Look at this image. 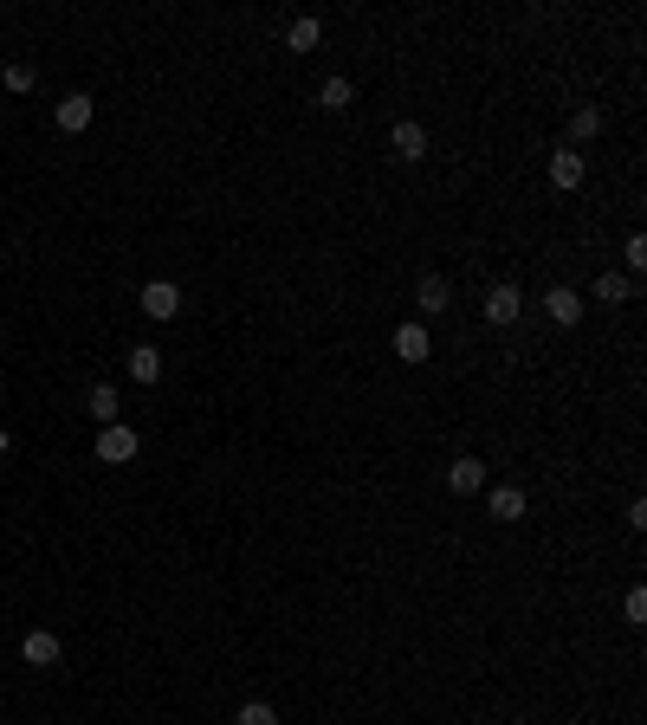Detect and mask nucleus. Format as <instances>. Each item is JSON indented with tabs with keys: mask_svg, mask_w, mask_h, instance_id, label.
Listing matches in <instances>:
<instances>
[{
	"mask_svg": "<svg viewBox=\"0 0 647 725\" xmlns=\"http://www.w3.org/2000/svg\"><path fill=\"white\" fill-rule=\"evenodd\" d=\"M622 609H628V622H647V590H628Z\"/></svg>",
	"mask_w": 647,
	"mask_h": 725,
	"instance_id": "obj_22",
	"label": "nucleus"
},
{
	"mask_svg": "<svg viewBox=\"0 0 647 725\" xmlns=\"http://www.w3.org/2000/svg\"><path fill=\"white\" fill-rule=\"evenodd\" d=\"M7 447H13V434H7V428H0V454H7Z\"/></svg>",
	"mask_w": 647,
	"mask_h": 725,
	"instance_id": "obj_23",
	"label": "nucleus"
},
{
	"mask_svg": "<svg viewBox=\"0 0 647 725\" xmlns=\"http://www.w3.org/2000/svg\"><path fill=\"white\" fill-rule=\"evenodd\" d=\"M447 486L453 492H486V460H453V467H447Z\"/></svg>",
	"mask_w": 647,
	"mask_h": 725,
	"instance_id": "obj_13",
	"label": "nucleus"
},
{
	"mask_svg": "<svg viewBox=\"0 0 647 725\" xmlns=\"http://www.w3.org/2000/svg\"><path fill=\"white\" fill-rule=\"evenodd\" d=\"M395 357H402V363H428L434 357L428 324H395Z\"/></svg>",
	"mask_w": 647,
	"mask_h": 725,
	"instance_id": "obj_6",
	"label": "nucleus"
},
{
	"mask_svg": "<svg viewBox=\"0 0 647 725\" xmlns=\"http://www.w3.org/2000/svg\"><path fill=\"white\" fill-rule=\"evenodd\" d=\"M143 318L175 324V318H182V285H169V279H149V285H143Z\"/></svg>",
	"mask_w": 647,
	"mask_h": 725,
	"instance_id": "obj_2",
	"label": "nucleus"
},
{
	"mask_svg": "<svg viewBox=\"0 0 647 725\" xmlns=\"http://www.w3.org/2000/svg\"><path fill=\"white\" fill-rule=\"evenodd\" d=\"M0 78H7V91H33V85H39V72H33V65H7Z\"/></svg>",
	"mask_w": 647,
	"mask_h": 725,
	"instance_id": "obj_20",
	"label": "nucleus"
},
{
	"mask_svg": "<svg viewBox=\"0 0 647 725\" xmlns=\"http://www.w3.org/2000/svg\"><path fill=\"white\" fill-rule=\"evenodd\" d=\"M318 104H324V111H330V117H343V111H350V104H356V85H350V78H324V91H318Z\"/></svg>",
	"mask_w": 647,
	"mask_h": 725,
	"instance_id": "obj_14",
	"label": "nucleus"
},
{
	"mask_svg": "<svg viewBox=\"0 0 647 725\" xmlns=\"http://www.w3.org/2000/svg\"><path fill=\"white\" fill-rule=\"evenodd\" d=\"M85 408H91V421H104V428H110V421H117V389H110V382H91V395H85Z\"/></svg>",
	"mask_w": 647,
	"mask_h": 725,
	"instance_id": "obj_15",
	"label": "nucleus"
},
{
	"mask_svg": "<svg viewBox=\"0 0 647 725\" xmlns=\"http://www.w3.org/2000/svg\"><path fill=\"white\" fill-rule=\"evenodd\" d=\"M622 259H628V279H635V272L647 266V240H641V234H628V246H622Z\"/></svg>",
	"mask_w": 647,
	"mask_h": 725,
	"instance_id": "obj_21",
	"label": "nucleus"
},
{
	"mask_svg": "<svg viewBox=\"0 0 647 725\" xmlns=\"http://www.w3.org/2000/svg\"><path fill=\"white\" fill-rule=\"evenodd\" d=\"M589 136H602V111L596 104H583V111L570 117V143H589Z\"/></svg>",
	"mask_w": 647,
	"mask_h": 725,
	"instance_id": "obj_18",
	"label": "nucleus"
},
{
	"mask_svg": "<svg viewBox=\"0 0 647 725\" xmlns=\"http://www.w3.org/2000/svg\"><path fill=\"white\" fill-rule=\"evenodd\" d=\"M596 298L602 305H622V298H635V279L628 272H596Z\"/></svg>",
	"mask_w": 647,
	"mask_h": 725,
	"instance_id": "obj_16",
	"label": "nucleus"
},
{
	"mask_svg": "<svg viewBox=\"0 0 647 725\" xmlns=\"http://www.w3.org/2000/svg\"><path fill=\"white\" fill-rule=\"evenodd\" d=\"M59 654H65V641L52 635V628H26V635H20V661L26 667H52Z\"/></svg>",
	"mask_w": 647,
	"mask_h": 725,
	"instance_id": "obj_3",
	"label": "nucleus"
},
{
	"mask_svg": "<svg viewBox=\"0 0 647 725\" xmlns=\"http://www.w3.org/2000/svg\"><path fill=\"white\" fill-rule=\"evenodd\" d=\"M486 512L499 518V525H518V518H525V492H518V486H492L486 492Z\"/></svg>",
	"mask_w": 647,
	"mask_h": 725,
	"instance_id": "obj_10",
	"label": "nucleus"
},
{
	"mask_svg": "<svg viewBox=\"0 0 647 725\" xmlns=\"http://www.w3.org/2000/svg\"><path fill=\"white\" fill-rule=\"evenodd\" d=\"M389 143H395V156H402V162H421V156H428V130H421L415 117H402V123H395V130H389Z\"/></svg>",
	"mask_w": 647,
	"mask_h": 725,
	"instance_id": "obj_7",
	"label": "nucleus"
},
{
	"mask_svg": "<svg viewBox=\"0 0 647 725\" xmlns=\"http://www.w3.org/2000/svg\"><path fill=\"white\" fill-rule=\"evenodd\" d=\"M59 130L65 136H78V130H91V91H72V98H59Z\"/></svg>",
	"mask_w": 647,
	"mask_h": 725,
	"instance_id": "obj_8",
	"label": "nucleus"
},
{
	"mask_svg": "<svg viewBox=\"0 0 647 725\" xmlns=\"http://www.w3.org/2000/svg\"><path fill=\"white\" fill-rule=\"evenodd\" d=\"M123 369H130V382H143V389H149V382H162V350L136 344V350H130V363H123Z\"/></svg>",
	"mask_w": 647,
	"mask_h": 725,
	"instance_id": "obj_12",
	"label": "nucleus"
},
{
	"mask_svg": "<svg viewBox=\"0 0 647 725\" xmlns=\"http://www.w3.org/2000/svg\"><path fill=\"white\" fill-rule=\"evenodd\" d=\"M240 725H279V713H272L266 700H246L240 706Z\"/></svg>",
	"mask_w": 647,
	"mask_h": 725,
	"instance_id": "obj_19",
	"label": "nucleus"
},
{
	"mask_svg": "<svg viewBox=\"0 0 647 725\" xmlns=\"http://www.w3.org/2000/svg\"><path fill=\"white\" fill-rule=\"evenodd\" d=\"M318 39H324V20H292V26H285V46H292V52H311Z\"/></svg>",
	"mask_w": 647,
	"mask_h": 725,
	"instance_id": "obj_17",
	"label": "nucleus"
},
{
	"mask_svg": "<svg viewBox=\"0 0 647 725\" xmlns=\"http://www.w3.org/2000/svg\"><path fill=\"white\" fill-rule=\"evenodd\" d=\"M544 311H550V324H557V331H576V324H583V298H576L570 285H550V292H544Z\"/></svg>",
	"mask_w": 647,
	"mask_h": 725,
	"instance_id": "obj_4",
	"label": "nucleus"
},
{
	"mask_svg": "<svg viewBox=\"0 0 647 725\" xmlns=\"http://www.w3.org/2000/svg\"><path fill=\"white\" fill-rule=\"evenodd\" d=\"M583 156H576V149H557V156H550V188H563V195H570V188H583Z\"/></svg>",
	"mask_w": 647,
	"mask_h": 725,
	"instance_id": "obj_9",
	"label": "nucleus"
},
{
	"mask_svg": "<svg viewBox=\"0 0 647 725\" xmlns=\"http://www.w3.org/2000/svg\"><path fill=\"white\" fill-rule=\"evenodd\" d=\"M415 305H421V311H428V318H434V311H447V305H453V285L440 279V272H428V279L415 285Z\"/></svg>",
	"mask_w": 647,
	"mask_h": 725,
	"instance_id": "obj_11",
	"label": "nucleus"
},
{
	"mask_svg": "<svg viewBox=\"0 0 647 725\" xmlns=\"http://www.w3.org/2000/svg\"><path fill=\"white\" fill-rule=\"evenodd\" d=\"M136 454H143V441H136V428H123V421H110V428H98V460H104V467H130Z\"/></svg>",
	"mask_w": 647,
	"mask_h": 725,
	"instance_id": "obj_1",
	"label": "nucleus"
},
{
	"mask_svg": "<svg viewBox=\"0 0 647 725\" xmlns=\"http://www.w3.org/2000/svg\"><path fill=\"white\" fill-rule=\"evenodd\" d=\"M518 311H525V292H518L512 279L486 292V324H518Z\"/></svg>",
	"mask_w": 647,
	"mask_h": 725,
	"instance_id": "obj_5",
	"label": "nucleus"
}]
</instances>
